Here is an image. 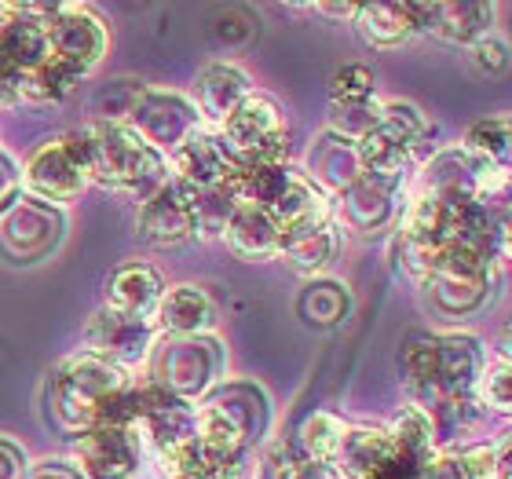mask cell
I'll return each mask as SVG.
<instances>
[{"label":"cell","mask_w":512,"mask_h":479,"mask_svg":"<svg viewBox=\"0 0 512 479\" xmlns=\"http://www.w3.org/2000/svg\"><path fill=\"white\" fill-rule=\"evenodd\" d=\"M77 143L85 154L88 183H99L125 198H150L161 183L169 180V161L154 150L128 121L92 118L77 128Z\"/></svg>","instance_id":"6da1fadb"},{"label":"cell","mask_w":512,"mask_h":479,"mask_svg":"<svg viewBox=\"0 0 512 479\" xmlns=\"http://www.w3.org/2000/svg\"><path fill=\"white\" fill-rule=\"evenodd\" d=\"M128 388H132V373L125 366L77 352L52 373L48 410H52L55 425L81 436L88 428L107 425Z\"/></svg>","instance_id":"7a4b0ae2"},{"label":"cell","mask_w":512,"mask_h":479,"mask_svg":"<svg viewBox=\"0 0 512 479\" xmlns=\"http://www.w3.org/2000/svg\"><path fill=\"white\" fill-rule=\"evenodd\" d=\"M147 381L158 384L161 392L176 395L183 403H194L216 388L224 377V344L213 333L202 337H172L154 333V344L147 352Z\"/></svg>","instance_id":"3957f363"},{"label":"cell","mask_w":512,"mask_h":479,"mask_svg":"<svg viewBox=\"0 0 512 479\" xmlns=\"http://www.w3.org/2000/svg\"><path fill=\"white\" fill-rule=\"evenodd\" d=\"M498 267L502 264L480 249H447L436 267L421 278V289L443 319H465L491 300Z\"/></svg>","instance_id":"277c9868"},{"label":"cell","mask_w":512,"mask_h":479,"mask_svg":"<svg viewBox=\"0 0 512 479\" xmlns=\"http://www.w3.org/2000/svg\"><path fill=\"white\" fill-rule=\"evenodd\" d=\"M66 213L26 191H15L0 205V256L11 264H33L63 242Z\"/></svg>","instance_id":"5b68a950"},{"label":"cell","mask_w":512,"mask_h":479,"mask_svg":"<svg viewBox=\"0 0 512 479\" xmlns=\"http://www.w3.org/2000/svg\"><path fill=\"white\" fill-rule=\"evenodd\" d=\"M216 132L224 136V143L231 147V154L238 158L242 169L282 161V154H286V114L264 92H249L242 99V107Z\"/></svg>","instance_id":"8992f818"},{"label":"cell","mask_w":512,"mask_h":479,"mask_svg":"<svg viewBox=\"0 0 512 479\" xmlns=\"http://www.w3.org/2000/svg\"><path fill=\"white\" fill-rule=\"evenodd\" d=\"M107 55V26L85 4H52L48 15V59L59 70L85 81Z\"/></svg>","instance_id":"52a82bcc"},{"label":"cell","mask_w":512,"mask_h":479,"mask_svg":"<svg viewBox=\"0 0 512 479\" xmlns=\"http://www.w3.org/2000/svg\"><path fill=\"white\" fill-rule=\"evenodd\" d=\"M428 132L425 114L414 103H381V121L363 139H355V158L363 172H403L421 136Z\"/></svg>","instance_id":"ba28073f"},{"label":"cell","mask_w":512,"mask_h":479,"mask_svg":"<svg viewBox=\"0 0 512 479\" xmlns=\"http://www.w3.org/2000/svg\"><path fill=\"white\" fill-rule=\"evenodd\" d=\"M22 187H26V194H33V198H41L48 205L81 198V191L88 187V172L77 132L55 136L33 150L26 169H22Z\"/></svg>","instance_id":"9c48e42d"},{"label":"cell","mask_w":512,"mask_h":479,"mask_svg":"<svg viewBox=\"0 0 512 479\" xmlns=\"http://www.w3.org/2000/svg\"><path fill=\"white\" fill-rule=\"evenodd\" d=\"M125 121L147 139L150 147L161 150L165 161L183 139L202 128V118H198L191 99L180 92H161V88H139L128 103Z\"/></svg>","instance_id":"30bf717a"},{"label":"cell","mask_w":512,"mask_h":479,"mask_svg":"<svg viewBox=\"0 0 512 479\" xmlns=\"http://www.w3.org/2000/svg\"><path fill=\"white\" fill-rule=\"evenodd\" d=\"M406 172H363L344 194H337V213L359 235H381L403 216Z\"/></svg>","instance_id":"8fae6325"},{"label":"cell","mask_w":512,"mask_h":479,"mask_svg":"<svg viewBox=\"0 0 512 479\" xmlns=\"http://www.w3.org/2000/svg\"><path fill=\"white\" fill-rule=\"evenodd\" d=\"M169 169L172 180L183 183L187 191L205 194L231 187L238 180L242 165H238V158L231 154V147H227L216 128H198L169 154Z\"/></svg>","instance_id":"7c38bea8"},{"label":"cell","mask_w":512,"mask_h":479,"mask_svg":"<svg viewBox=\"0 0 512 479\" xmlns=\"http://www.w3.org/2000/svg\"><path fill=\"white\" fill-rule=\"evenodd\" d=\"M136 231L150 249H176V245L198 238V227H194V191H187L183 183H176L169 176L150 198H143Z\"/></svg>","instance_id":"4fadbf2b"},{"label":"cell","mask_w":512,"mask_h":479,"mask_svg":"<svg viewBox=\"0 0 512 479\" xmlns=\"http://www.w3.org/2000/svg\"><path fill=\"white\" fill-rule=\"evenodd\" d=\"M81 341H85L88 355L118 362V366H125L128 370V362L147 359L150 344H154V322L132 319V315H121V311H114V308L103 304V308L88 319Z\"/></svg>","instance_id":"5bb4252c"},{"label":"cell","mask_w":512,"mask_h":479,"mask_svg":"<svg viewBox=\"0 0 512 479\" xmlns=\"http://www.w3.org/2000/svg\"><path fill=\"white\" fill-rule=\"evenodd\" d=\"M81 479H132L139 469V450L125 428L118 425H96L81 432L74 447Z\"/></svg>","instance_id":"9a60e30c"},{"label":"cell","mask_w":512,"mask_h":479,"mask_svg":"<svg viewBox=\"0 0 512 479\" xmlns=\"http://www.w3.org/2000/svg\"><path fill=\"white\" fill-rule=\"evenodd\" d=\"M483 344L472 333H447L436 337V373H439V399L447 403H476V381L483 370ZM436 406V410H439ZM432 410V414H436Z\"/></svg>","instance_id":"2e32d148"},{"label":"cell","mask_w":512,"mask_h":479,"mask_svg":"<svg viewBox=\"0 0 512 479\" xmlns=\"http://www.w3.org/2000/svg\"><path fill=\"white\" fill-rule=\"evenodd\" d=\"M253 92L249 77L231 63H209L202 74L194 77V110L202 118V128H220L238 107L242 99Z\"/></svg>","instance_id":"e0dca14e"},{"label":"cell","mask_w":512,"mask_h":479,"mask_svg":"<svg viewBox=\"0 0 512 479\" xmlns=\"http://www.w3.org/2000/svg\"><path fill=\"white\" fill-rule=\"evenodd\" d=\"M491 4H417V33H436L450 44H476L491 33Z\"/></svg>","instance_id":"ac0fdd59"},{"label":"cell","mask_w":512,"mask_h":479,"mask_svg":"<svg viewBox=\"0 0 512 479\" xmlns=\"http://www.w3.org/2000/svg\"><path fill=\"white\" fill-rule=\"evenodd\" d=\"M337 245H341V235H337L333 216H322V220H311V224L282 231L278 256H282L297 275L315 278L326 271V264H330L333 253H337Z\"/></svg>","instance_id":"d6986e66"},{"label":"cell","mask_w":512,"mask_h":479,"mask_svg":"<svg viewBox=\"0 0 512 479\" xmlns=\"http://www.w3.org/2000/svg\"><path fill=\"white\" fill-rule=\"evenodd\" d=\"M154 326L172 337H202V333H213L216 308L205 289L172 286L161 293L158 308H154Z\"/></svg>","instance_id":"ffe728a7"},{"label":"cell","mask_w":512,"mask_h":479,"mask_svg":"<svg viewBox=\"0 0 512 479\" xmlns=\"http://www.w3.org/2000/svg\"><path fill=\"white\" fill-rule=\"evenodd\" d=\"M220 238L238 260H271V256H278V245H282V227L264 209H256L249 202H235Z\"/></svg>","instance_id":"44dd1931"},{"label":"cell","mask_w":512,"mask_h":479,"mask_svg":"<svg viewBox=\"0 0 512 479\" xmlns=\"http://www.w3.org/2000/svg\"><path fill=\"white\" fill-rule=\"evenodd\" d=\"M304 176L333 202L337 194H344L359 176H363V165L355 158V143L337 136V132H326V136L311 147L308 172H304Z\"/></svg>","instance_id":"7402d4cb"},{"label":"cell","mask_w":512,"mask_h":479,"mask_svg":"<svg viewBox=\"0 0 512 479\" xmlns=\"http://www.w3.org/2000/svg\"><path fill=\"white\" fill-rule=\"evenodd\" d=\"M165 282L150 264H125L118 267L107 282V308L132 315V319L154 322V308H158Z\"/></svg>","instance_id":"603a6c76"},{"label":"cell","mask_w":512,"mask_h":479,"mask_svg":"<svg viewBox=\"0 0 512 479\" xmlns=\"http://www.w3.org/2000/svg\"><path fill=\"white\" fill-rule=\"evenodd\" d=\"M392 436L388 428H348L341 439L337 458L330 461L341 479H370L384 461L392 458Z\"/></svg>","instance_id":"cb8c5ba5"},{"label":"cell","mask_w":512,"mask_h":479,"mask_svg":"<svg viewBox=\"0 0 512 479\" xmlns=\"http://www.w3.org/2000/svg\"><path fill=\"white\" fill-rule=\"evenodd\" d=\"M359 37L374 48H399L417 33V4H359L355 8Z\"/></svg>","instance_id":"d4e9b609"},{"label":"cell","mask_w":512,"mask_h":479,"mask_svg":"<svg viewBox=\"0 0 512 479\" xmlns=\"http://www.w3.org/2000/svg\"><path fill=\"white\" fill-rule=\"evenodd\" d=\"M403 381L414 395V406L432 414L443 399H439V373H436V337H414L403 352Z\"/></svg>","instance_id":"484cf974"},{"label":"cell","mask_w":512,"mask_h":479,"mask_svg":"<svg viewBox=\"0 0 512 479\" xmlns=\"http://www.w3.org/2000/svg\"><path fill=\"white\" fill-rule=\"evenodd\" d=\"M348 289L333 278H315L304 286V293L297 297V311L300 319L308 326H337V322L348 315Z\"/></svg>","instance_id":"4316f807"},{"label":"cell","mask_w":512,"mask_h":479,"mask_svg":"<svg viewBox=\"0 0 512 479\" xmlns=\"http://www.w3.org/2000/svg\"><path fill=\"white\" fill-rule=\"evenodd\" d=\"M388 436H392V447L399 454L414 461H425L428 454H436L439 450V439H436V428H432V417L421 410V406H403L395 421L388 425Z\"/></svg>","instance_id":"83f0119b"},{"label":"cell","mask_w":512,"mask_h":479,"mask_svg":"<svg viewBox=\"0 0 512 479\" xmlns=\"http://www.w3.org/2000/svg\"><path fill=\"white\" fill-rule=\"evenodd\" d=\"M150 461H154V469L161 472V479H213L216 476V461L198 447L194 436L158 450Z\"/></svg>","instance_id":"f1b7e54d"},{"label":"cell","mask_w":512,"mask_h":479,"mask_svg":"<svg viewBox=\"0 0 512 479\" xmlns=\"http://www.w3.org/2000/svg\"><path fill=\"white\" fill-rule=\"evenodd\" d=\"M344 432H348V425H344L341 417L319 410V414H311L308 421L300 425V447H304L308 461H322V465H330V461L337 458V450H341Z\"/></svg>","instance_id":"f546056e"},{"label":"cell","mask_w":512,"mask_h":479,"mask_svg":"<svg viewBox=\"0 0 512 479\" xmlns=\"http://www.w3.org/2000/svg\"><path fill=\"white\" fill-rule=\"evenodd\" d=\"M461 147L483 161L505 165V161H509V118L498 114V118H483V121H476V125H469Z\"/></svg>","instance_id":"4dcf8cb0"},{"label":"cell","mask_w":512,"mask_h":479,"mask_svg":"<svg viewBox=\"0 0 512 479\" xmlns=\"http://www.w3.org/2000/svg\"><path fill=\"white\" fill-rule=\"evenodd\" d=\"M476 403L483 410H498V414H509L512 406V366L509 359H487L480 370V381H476Z\"/></svg>","instance_id":"1f68e13d"},{"label":"cell","mask_w":512,"mask_h":479,"mask_svg":"<svg viewBox=\"0 0 512 479\" xmlns=\"http://www.w3.org/2000/svg\"><path fill=\"white\" fill-rule=\"evenodd\" d=\"M381 121V99H363V103H330V132L344 139H363L370 128Z\"/></svg>","instance_id":"d6a6232c"},{"label":"cell","mask_w":512,"mask_h":479,"mask_svg":"<svg viewBox=\"0 0 512 479\" xmlns=\"http://www.w3.org/2000/svg\"><path fill=\"white\" fill-rule=\"evenodd\" d=\"M505 450H509V439H505L502 447H494V443H472V447L454 450L450 461H454V469H458L461 479H498Z\"/></svg>","instance_id":"836d02e7"},{"label":"cell","mask_w":512,"mask_h":479,"mask_svg":"<svg viewBox=\"0 0 512 479\" xmlns=\"http://www.w3.org/2000/svg\"><path fill=\"white\" fill-rule=\"evenodd\" d=\"M374 70L363 63H352L337 70L330 81V103H363V99H374Z\"/></svg>","instance_id":"e575fe53"},{"label":"cell","mask_w":512,"mask_h":479,"mask_svg":"<svg viewBox=\"0 0 512 479\" xmlns=\"http://www.w3.org/2000/svg\"><path fill=\"white\" fill-rule=\"evenodd\" d=\"M505 63H509V48H505L502 37L487 33L483 41L472 44V66H476V74H483V77L502 74Z\"/></svg>","instance_id":"d590c367"},{"label":"cell","mask_w":512,"mask_h":479,"mask_svg":"<svg viewBox=\"0 0 512 479\" xmlns=\"http://www.w3.org/2000/svg\"><path fill=\"white\" fill-rule=\"evenodd\" d=\"M26 472H30V461H26V454H22L15 443L0 439V479H22Z\"/></svg>","instance_id":"8d00e7d4"},{"label":"cell","mask_w":512,"mask_h":479,"mask_svg":"<svg viewBox=\"0 0 512 479\" xmlns=\"http://www.w3.org/2000/svg\"><path fill=\"white\" fill-rule=\"evenodd\" d=\"M15 103H22V77H19V70L0 55V110L15 107Z\"/></svg>","instance_id":"74e56055"},{"label":"cell","mask_w":512,"mask_h":479,"mask_svg":"<svg viewBox=\"0 0 512 479\" xmlns=\"http://www.w3.org/2000/svg\"><path fill=\"white\" fill-rule=\"evenodd\" d=\"M421 479H461V476H458V469H454V461H450V454L436 450L432 458L421 461Z\"/></svg>","instance_id":"f35d334b"},{"label":"cell","mask_w":512,"mask_h":479,"mask_svg":"<svg viewBox=\"0 0 512 479\" xmlns=\"http://www.w3.org/2000/svg\"><path fill=\"white\" fill-rule=\"evenodd\" d=\"M22 479H81V472L66 461H41V465H30V472Z\"/></svg>","instance_id":"ab89813d"},{"label":"cell","mask_w":512,"mask_h":479,"mask_svg":"<svg viewBox=\"0 0 512 479\" xmlns=\"http://www.w3.org/2000/svg\"><path fill=\"white\" fill-rule=\"evenodd\" d=\"M355 8H359V4H311V11H319V15H337V19H355Z\"/></svg>","instance_id":"60d3db41"}]
</instances>
